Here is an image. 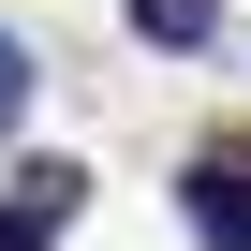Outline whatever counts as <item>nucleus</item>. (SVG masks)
Wrapping results in <instances>:
<instances>
[{
	"instance_id": "obj_1",
	"label": "nucleus",
	"mask_w": 251,
	"mask_h": 251,
	"mask_svg": "<svg viewBox=\"0 0 251 251\" xmlns=\"http://www.w3.org/2000/svg\"><path fill=\"white\" fill-rule=\"evenodd\" d=\"M177 236L192 251H251V148H207L177 177Z\"/></svg>"
},
{
	"instance_id": "obj_2",
	"label": "nucleus",
	"mask_w": 251,
	"mask_h": 251,
	"mask_svg": "<svg viewBox=\"0 0 251 251\" xmlns=\"http://www.w3.org/2000/svg\"><path fill=\"white\" fill-rule=\"evenodd\" d=\"M74 207H89V163H15V192H0V251H59Z\"/></svg>"
},
{
	"instance_id": "obj_3",
	"label": "nucleus",
	"mask_w": 251,
	"mask_h": 251,
	"mask_svg": "<svg viewBox=\"0 0 251 251\" xmlns=\"http://www.w3.org/2000/svg\"><path fill=\"white\" fill-rule=\"evenodd\" d=\"M133 45H163V59H207V45H222V0H133Z\"/></svg>"
},
{
	"instance_id": "obj_4",
	"label": "nucleus",
	"mask_w": 251,
	"mask_h": 251,
	"mask_svg": "<svg viewBox=\"0 0 251 251\" xmlns=\"http://www.w3.org/2000/svg\"><path fill=\"white\" fill-rule=\"evenodd\" d=\"M30 118V59H15V30H0V133Z\"/></svg>"
}]
</instances>
